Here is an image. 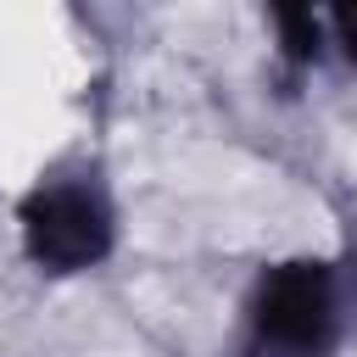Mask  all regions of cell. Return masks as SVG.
Segmentation results:
<instances>
[{"label": "cell", "mask_w": 357, "mask_h": 357, "mask_svg": "<svg viewBox=\"0 0 357 357\" xmlns=\"http://www.w3.org/2000/svg\"><path fill=\"white\" fill-rule=\"evenodd\" d=\"M346 340L340 268L329 257L268 262L240 301V357H335Z\"/></svg>", "instance_id": "cell-1"}, {"label": "cell", "mask_w": 357, "mask_h": 357, "mask_svg": "<svg viewBox=\"0 0 357 357\" xmlns=\"http://www.w3.org/2000/svg\"><path fill=\"white\" fill-rule=\"evenodd\" d=\"M17 234L22 257L50 273L73 279L112 257L117 245V201L95 167H56L17 201Z\"/></svg>", "instance_id": "cell-2"}, {"label": "cell", "mask_w": 357, "mask_h": 357, "mask_svg": "<svg viewBox=\"0 0 357 357\" xmlns=\"http://www.w3.org/2000/svg\"><path fill=\"white\" fill-rule=\"evenodd\" d=\"M273 33H279V61L290 78L312 73L324 61V45H329V28H324V11L312 6H273Z\"/></svg>", "instance_id": "cell-3"}, {"label": "cell", "mask_w": 357, "mask_h": 357, "mask_svg": "<svg viewBox=\"0 0 357 357\" xmlns=\"http://www.w3.org/2000/svg\"><path fill=\"white\" fill-rule=\"evenodd\" d=\"M324 28H329V45H340L346 67H357V6H335V11H324Z\"/></svg>", "instance_id": "cell-4"}]
</instances>
